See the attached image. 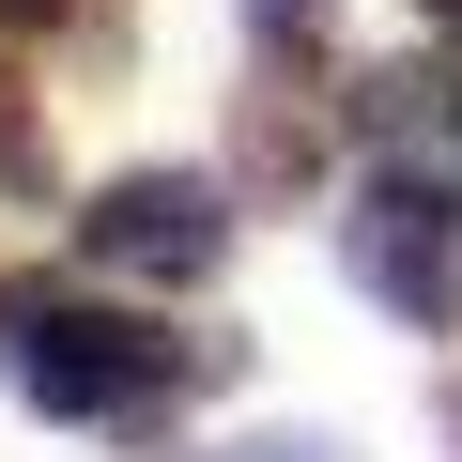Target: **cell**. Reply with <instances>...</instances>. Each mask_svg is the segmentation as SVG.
Returning a JSON list of instances; mask_svg holds the SVG:
<instances>
[{
  "label": "cell",
  "instance_id": "cell-1",
  "mask_svg": "<svg viewBox=\"0 0 462 462\" xmlns=\"http://www.w3.org/2000/svg\"><path fill=\"white\" fill-rule=\"evenodd\" d=\"M0 370L62 431H154L185 385H231V339H170L154 309L78 293V278H0Z\"/></svg>",
  "mask_w": 462,
  "mask_h": 462
},
{
  "label": "cell",
  "instance_id": "cell-2",
  "mask_svg": "<svg viewBox=\"0 0 462 462\" xmlns=\"http://www.w3.org/2000/svg\"><path fill=\"white\" fill-rule=\"evenodd\" d=\"M339 263H355V293H370L385 324H416V339H462V231H447V185H416V170H370V185L339 200Z\"/></svg>",
  "mask_w": 462,
  "mask_h": 462
},
{
  "label": "cell",
  "instance_id": "cell-3",
  "mask_svg": "<svg viewBox=\"0 0 462 462\" xmlns=\"http://www.w3.org/2000/svg\"><path fill=\"white\" fill-rule=\"evenodd\" d=\"M78 263H93V278L200 293V278L231 263V200H216L200 170H108V185L78 200Z\"/></svg>",
  "mask_w": 462,
  "mask_h": 462
},
{
  "label": "cell",
  "instance_id": "cell-4",
  "mask_svg": "<svg viewBox=\"0 0 462 462\" xmlns=\"http://www.w3.org/2000/svg\"><path fill=\"white\" fill-rule=\"evenodd\" d=\"M309 62H278L263 93H247V124H231V139H247V185L263 200H293V185H324V124H309V93H293Z\"/></svg>",
  "mask_w": 462,
  "mask_h": 462
},
{
  "label": "cell",
  "instance_id": "cell-5",
  "mask_svg": "<svg viewBox=\"0 0 462 462\" xmlns=\"http://www.w3.org/2000/svg\"><path fill=\"white\" fill-rule=\"evenodd\" d=\"M447 108H462V93H447V78H431V62H401V78H370V124H385V139H401V154H416V139H431V124H447Z\"/></svg>",
  "mask_w": 462,
  "mask_h": 462
},
{
  "label": "cell",
  "instance_id": "cell-6",
  "mask_svg": "<svg viewBox=\"0 0 462 462\" xmlns=\"http://www.w3.org/2000/svg\"><path fill=\"white\" fill-rule=\"evenodd\" d=\"M247 32H263V62H324L339 47V0H247Z\"/></svg>",
  "mask_w": 462,
  "mask_h": 462
},
{
  "label": "cell",
  "instance_id": "cell-7",
  "mask_svg": "<svg viewBox=\"0 0 462 462\" xmlns=\"http://www.w3.org/2000/svg\"><path fill=\"white\" fill-rule=\"evenodd\" d=\"M0 185H16V200H47V124H32L16 62H0Z\"/></svg>",
  "mask_w": 462,
  "mask_h": 462
},
{
  "label": "cell",
  "instance_id": "cell-8",
  "mask_svg": "<svg viewBox=\"0 0 462 462\" xmlns=\"http://www.w3.org/2000/svg\"><path fill=\"white\" fill-rule=\"evenodd\" d=\"M78 16V0H0V32H62Z\"/></svg>",
  "mask_w": 462,
  "mask_h": 462
},
{
  "label": "cell",
  "instance_id": "cell-9",
  "mask_svg": "<svg viewBox=\"0 0 462 462\" xmlns=\"http://www.w3.org/2000/svg\"><path fill=\"white\" fill-rule=\"evenodd\" d=\"M231 462H324V447H231Z\"/></svg>",
  "mask_w": 462,
  "mask_h": 462
},
{
  "label": "cell",
  "instance_id": "cell-10",
  "mask_svg": "<svg viewBox=\"0 0 462 462\" xmlns=\"http://www.w3.org/2000/svg\"><path fill=\"white\" fill-rule=\"evenodd\" d=\"M447 431H462V370H447Z\"/></svg>",
  "mask_w": 462,
  "mask_h": 462
},
{
  "label": "cell",
  "instance_id": "cell-11",
  "mask_svg": "<svg viewBox=\"0 0 462 462\" xmlns=\"http://www.w3.org/2000/svg\"><path fill=\"white\" fill-rule=\"evenodd\" d=\"M416 16H462V0H416Z\"/></svg>",
  "mask_w": 462,
  "mask_h": 462
}]
</instances>
